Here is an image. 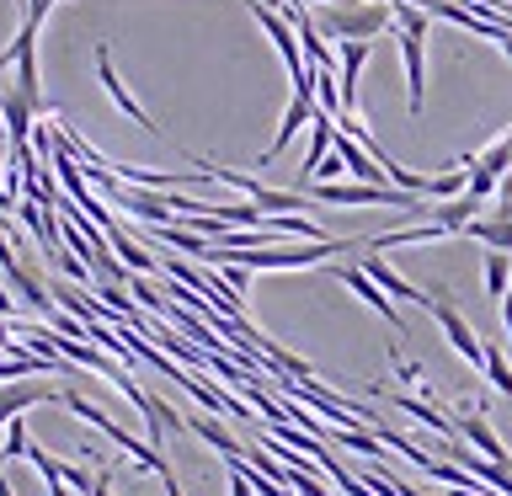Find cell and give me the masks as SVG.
Wrapping results in <instances>:
<instances>
[{"label":"cell","mask_w":512,"mask_h":496,"mask_svg":"<svg viewBox=\"0 0 512 496\" xmlns=\"http://www.w3.org/2000/svg\"><path fill=\"white\" fill-rule=\"evenodd\" d=\"M480 374L491 379V390H496V395H512V363L502 358V347H491V342H486V363H480Z\"/></svg>","instance_id":"15"},{"label":"cell","mask_w":512,"mask_h":496,"mask_svg":"<svg viewBox=\"0 0 512 496\" xmlns=\"http://www.w3.org/2000/svg\"><path fill=\"white\" fill-rule=\"evenodd\" d=\"M43 400H59V384H43V379H11V384H0V432H6V422H16L27 406H43Z\"/></svg>","instance_id":"9"},{"label":"cell","mask_w":512,"mask_h":496,"mask_svg":"<svg viewBox=\"0 0 512 496\" xmlns=\"http://www.w3.org/2000/svg\"><path fill=\"white\" fill-rule=\"evenodd\" d=\"M502 54H507V59H512V32H507V38H502Z\"/></svg>","instance_id":"22"},{"label":"cell","mask_w":512,"mask_h":496,"mask_svg":"<svg viewBox=\"0 0 512 496\" xmlns=\"http://www.w3.org/2000/svg\"><path fill=\"white\" fill-rule=\"evenodd\" d=\"M427 310H432V320H438V326H443V336H448V347H454L464 363H470V368H480V363H486V347H480V336L470 331V320H464V315L454 310V299H438V294H432V304H427Z\"/></svg>","instance_id":"6"},{"label":"cell","mask_w":512,"mask_h":496,"mask_svg":"<svg viewBox=\"0 0 512 496\" xmlns=\"http://www.w3.org/2000/svg\"><path fill=\"white\" fill-rule=\"evenodd\" d=\"M187 432H198L203 443H214L224 459H240V454H246V448H240V443L230 438V432H224V427L214 422V416H187Z\"/></svg>","instance_id":"14"},{"label":"cell","mask_w":512,"mask_h":496,"mask_svg":"<svg viewBox=\"0 0 512 496\" xmlns=\"http://www.w3.org/2000/svg\"><path fill=\"white\" fill-rule=\"evenodd\" d=\"M27 448H32L27 422L16 416V422H6V438H0V459H27Z\"/></svg>","instance_id":"16"},{"label":"cell","mask_w":512,"mask_h":496,"mask_svg":"<svg viewBox=\"0 0 512 496\" xmlns=\"http://www.w3.org/2000/svg\"><path fill=\"white\" fill-rule=\"evenodd\" d=\"M480 278H486V299H502L507 288H512V251H486Z\"/></svg>","instance_id":"12"},{"label":"cell","mask_w":512,"mask_h":496,"mask_svg":"<svg viewBox=\"0 0 512 496\" xmlns=\"http://www.w3.org/2000/svg\"><path fill=\"white\" fill-rule=\"evenodd\" d=\"M59 480H64V486H75V491H86V496H91V486H96V475L80 470V464H59Z\"/></svg>","instance_id":"17"},{"label":"cell","mask_w":512,"mask_h":496,"mask_svg":"<svg viewBox=\"0 0 512 496\" xmlns=\"http://www.w3.org/2000/svg\"><path fill=\"white\" fill-rule=\"evenodd\" d=\"M331 272H336V278H342V283H347L352 294H358V299H363V304H368V310H374L379 320H390V326H400V310H395V299L384 294V288H379L374 278H368V272H363L358 262H336ZM400 331H406V326H400Z\"/></svg>","instance_id":"8"},{"label":"cell","mask_w":512,"mask_h":496,"mask_svg":"<svg viewBox=\"0 0 512 496\" xmlns=\"http://www.w3.org/2000/svg\"><path fill=\"white\" fill-rule=\"evenodd\" d=\"M166 496H182V486H176V475H166Z\"/></svg>","instance_id":"21"},{"label":"cell","mask_w":512,"mask_h":496,"mask_svg":"<svg viewBox=\"0 0 512 496\" xmlns=\"http://www.w3.org/2000/svg\"><path fill=\"white\" fill-rule=\"evenodd\" d=\"M315 27L336 43H374L379 32L395 27V6L390 0H336V6L320 11Z\"/></svg>","instance_id":"1"},{"label":"cell","mask_w":512,"mask_h":496,"mask_svg":"<svg viewBox=\"0 0 512 496\" xmlns=\"http://www.w3.org/2000/svg\"><path fill=\"white\" fill-rule=\"evenodd\" d=\"M107 246L118 251V262H123L128 272H155V267H160L150 251H144V246H134V240H128V235L118 230V224H112V230H107Z\"/></svg>","instance_id":"11"},{"label":"cell","mask_w":512,"mask_h":496,"mask_svg":"<svg viewBox=\"0 0 512 496\" xmlns=\"http://www.w3.org/2000/svg\"><path fill=\"white\" fill-rule=\"evenodd\" d=\"M342 171H347V160L331 150V155H326V160H320V166H315V176H310V182H331V176H342Z\"/></svg>","instance_id":"18"},{"label":"cell","mask_w":512,"mask_h":496,"mask_svg":"<svg viewBox=\"0 0 512 496\" xmlns=\"http://www.w3.org/2000/svg\"><path fill=\"white\" fill-rule=\"evenodd\" d=\"M0 496H16V491H11V480H0Z\"/></svg>","instance_id":"23"},{"label":"cell","mask_w":512,"mask_h":496,"mask_svg":"<svg viewBox=\"0 0 512 496\" xmlns=\"http://www.w3.org/2000/svg\"><path fill=\"white\" fill-rule=\"evenodd\" d=\"M454 427H459V438L470 443V448H480L486 459H496V464H507V470H512L507 443L496 438L491 422H486V400H464V406H454Z\"/></svg>","instance_id":"4"},{"label":"cell","mask_w":512,"mask_h":496,"mask_svg":"<svg viewBox=\"0 0 512 496\" xmlns=\"http://www.w3.org/2000/svg\"><path fill=\"white\" fill-rule=\"evenodd\" d=\"M59 400H64V406H70L75 416H80V422H91L96 432H102V438H112V443H118V448H123V454H128V459H134V464H139V470H150V475H160V480H166V475H171V459H166V454H160V448H155V443H139V438H134V432H123V427H118V422H112V416H107L102 406H91V400H86V395H80V390H59Z\"/></svg>","instance_id":"2"},{"label":"cell","mask_w":512,"mask_h":496,"mask_svg":"<svg viewBox=\"0 0 512 496\" xmlns=\"http://www.w3.org/2000/svg\"><path fill=\"white\" fill-rule=\"evenodd\" d=\"M315 112H320L315 107V75H304V80H294V102H288V112H283V128L272 134V150H262V166H267V160H278L288 144H294V134L304 123H315Z\"/></svg>","instance_id":"5"},{"label":"cell","mask_w":512,"mask_h":496,"mask_svg":"<svg viewBox=\"0 0 512 496\" xmlns=\"http://www.w3.org/2000/svg\"><path fill=\"white\" fill-rule=\"evenodd\" d=\"M502 326H507V342H512V288L502 294Z\"/></svg>","instance_id":"19"},{"label":"cell","mask_w":512,"mask_h":496,"mask_svg":"<svg viewBox=\"0 0 512 496\" xmlns=\"http://www.w3.org/2000/svg\"><path fill=\"white\" fill-rule=\"evenodd\" d=\"M363 272H368V278H374L379 288H384V294H390V299H406V304H422V310H427V304H432V294H427V288H416V283H406V278H400V272L390 267V262H384V251H363V262H358Z\"/></svg>","instance_id":"10"},{"label":"cell","mask_w":512,"mask_h":496,"mask_svg":"<svg viewBox=\"0 0 512 496\" xmlns=\"http://www.w3.org/2000/svg\"><path fill=\"white\" fill-rule=\"evenodd\" d=\"M395 38H400V59H406V102H411V112H422V102H427V11L395 0Z\"/></svg>","instance_id":"3"},{"label":"cell","mask_w":512,"mask_h":496,"mask_svg":"<svg viewBox=\"0 0 512 496\" xmlns=\"http://www.w3.org/2000/svg\"><path fill=\"white\" fill-rule=\"evenodd\" d=\"M16 310V304H11V294H6V288H0V315H11Z\"/></svg>","instance_id":"20"},{"label":"cell","mask_w":512,"mask_h":496,"mask_svg":"<svg viewBox=\"0 0 512 496\" xmlns=\"http://www.w3.org/2000/svg\"><path fill=\"white\" fill-rule=\"evenodd\" d=\"M96 75H102V91L112 96V102H118V112H123V118H134V123L144 128V134H160V123H155L150 112H144V107L134 102V91H128L123 80H118V70H112V54H107V43H96Z\"/></svg>","instance_id":"7"},{"label":"cell","mask_w":512,"mask_h":496,"mask_svg":"<svg viewBox=\"0 0 512 496\" xmlns=\"http://www.w3.org/2000/svg\"><path fill=\"white\" fill-rule=\"evenodd\" d=\"M470 240H480L486 251H512V224L507 219H496V214H486V219H475L470 230H464Z\"/></svg>","instance_id":"13"}]
</instances>
